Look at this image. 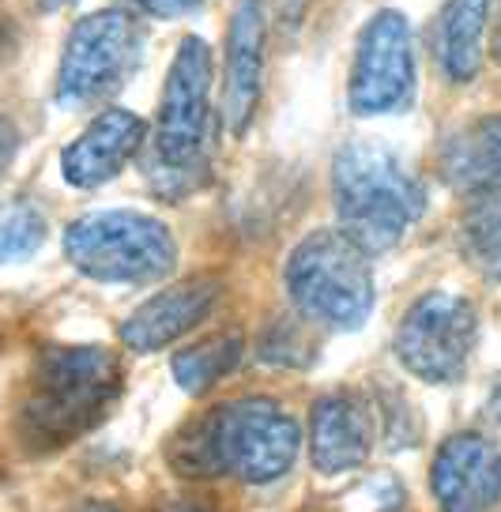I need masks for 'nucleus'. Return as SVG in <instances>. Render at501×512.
<instances>
[{
  "mask_svg": "<svg viewBox=\"0 0 501 512\" xmlns=\"http://www.w3.org/2000/svg\"><path fill=\"white\" fill-rule=\"evenodd\" d=\"M298 448L302 430L279 403L245 396L181 426L166 448V460L185 479L234 475L249 486H268L291 471Z\"/></svg>",
  "mask_w": 501,
  "mask_h": 512,
  "instance_id": "nucleus-1",
  "label": "nucleus"
},
{
  "mask_svg": "<svg viewBox=\"0 0 501 512\" xmlns=\"http://www.w3.org/2000/svg\"><path fill=\"white\" fill-rule=\"evenodd\" d=\"M121 384V362L106 347H46L34 358L19 396V445L34 456H46L80 441L110 415Z\"/></svg>",
  "mask_w": 501,
  "mask_h": 512,
  "instance_id": "nucleus-2",
  "label": "nucleus"
},
{
  "mask_svg": "<svg viewBox=\"0 0 501 512\" xmlns=\"http://www.w3.org/2000/svg\"><path fill=\"white\" fill-rule=\"evenodd\" d=\"M332 200L343 234L366 253H385L426 208L419 177L388 147L347 144L332 162Z\"/></svg>",
  "mask_w": 501,
  "mask_h": 512,
  "instance_id": "nucleus-3",
  "label": "nucleus"
},
{
  "mask_svg": "<svg viewBox=\"0 0 501 512\" xmlns=\"http://www.w3.org/2000/svg\"><path fill=\"white\" fill-rule=\"evenodd\" d=\"M211 117V49L204 38H181L178 57L166 72L147 177L162 200H181L204 177Z\"/></svg>",
  "mask_w": 501,
  "mask_h": 512,
  "instance_id": "nucleus-4",
  "label": "nucleus"
},
{
  "mask_svg": "<svg viewBox=\"0 0 501 512\" xmlns=\"http://www.w3.org/2000/svg\"><path fill=\"white\" fill-rule=\"evenodd\" d=\"M366 249L343 230H317L287 256V294L306 320L336 332H355L373 313V272Z\"/></svg>",
  "mask_w": 501,
  "mask_h": 512,
  "instance_id": "nucleus-5",
  "label": "nucleus"
},
{
  "mask_svg": "<svg viewBox=\"0 0 501 512\" xmlns=\"http://www.w3.org/2000/svg\"><path fill=\"white\" fill-rule=\"evenodd\" d=\"M65 256L98 283H155L178 264V241L140 211H91L68 223Z\"/></svg>",
  "mask_w": 501,
  "mask_h": 512,
  "instance_id": "nucleus-6",
  "label": "nucleus"
},
{
  "mask_svg": "<svg viewBox=\"0 0 501 512\" xmlns=\"http://www.w3.org/2000/svg\"><path fill=\"white\" fill-rule=\"evenodd\" d=\"M144 53L140 23L121 8H102L83 16L65 42L61 72H57V102L87 106L95 98L117 91L129 80Z\"/></svg>",
  "mask_w": 501,
  "mask_h": 512,
  "instance_id": "nucleus-7",
  "label": "nucleus"
},
{
  "mask_svg": "<svg viewBox=\"0 0 501 512\" xmlns=\"http://www.w3.org/2000/svg\"><path fill=\"white\" fill-rule=\"evenodd\" d=\"M475 336H479L475 305L453 290H430L400 320L396 358L419 381L456 384L471 362Z\"/></svg>",
  "mask_w": 501,
  "mask_h": 512,
  "instance_id": "nucleus-8",
  "label": "nucleus"
},
{
  "mask_svg": "<svg viewBox=\"0 0 501 512\" xmlns=\"http://www.w3.org/2000/svg\"><path fill=\"white\" fill-rule=\"evenodd\" d=\"M415 95V38L400 12H377L362 27L351 72V110L358 117L404 110Z\"/></svg>",
  "mask_w": 501,
  "mask_h": 512,
  "instance_id": "nucleus-9",
  "label": "nucleus"
},
{
  "mask_svg": "<svg viewBox=\"0 0 501 512\" xmlns=\"http://www.w3.org/2000/svg\"><path fill=\"white\" fill-rule=\"evenodd\" d=\"M430 490L441 512H490L501 501V448L483 433H453L437 448Z\"/></svg>",
  "mask_w": 501,
  "mask_h": 512,
  "instance_id": "nucleus-10",
  "label": "nucleus"
},
{
  "mask_svg": "<svg viewBox=\"0 0 501 512\" xmlns=\"http://www.w3.org/2000/svg\"><path fill=\"white\" fill-rule=\"evenodd\" d=\"M219 298H223V279L215 275L181 279L174 287L159 290L155 298H147L140 309H132L129 320L121 324V343L140 354L162 351L185 332H193L200 320H208Z\"/></svg>",
  "mask_w": 501,
  "mask_h": 512,
  "instance_id": "nucleus-11",
  "label": "nucleus"
},
{
  "mask_svg": "<svg viewBox=\"0 0 501 512\" xmlns=\"http://www.w3.org/2000/svg\"><path fill=\"white\" fill-rule=\"evenodd\" d=\"M264 46H268V4L238 0L227 34V83H223V121L230 136L253 125L264 83Z\"/></svg>",
  "mask_w": 501,
  "mask_h": 512,
  "instance_id": "nucleus-12",
  "label": "nucleus"
},
{
  "mask_svg": "<svg viewBox=\"0 0 501 512\" xmlns=\"http://www.w3.org/2000/svg\"><path fill=\"white\" fill-rule=\"evenodd\" d=\"M147 128L129 110L98 113L91 125L61 151V174L76 189H98L114 181L144 147Z\"/></svg>",
  "mask_w": 501,
  "mask_h": 512,
  "instance_id": "nucleus-13",
  "label": "nucleus"
},
{
  "mask_svg": "<svg viewBox=\"0 0 501 512\" xmlns=\"http://www.w3.org/2000/svg\"><path fill=\"white\" fill-rule=\"evenodd\" d=\"M373 448V411L362 396L332 392L313 403L309 456L321 475H343L366 464Z\"/></svg>",
  "mask_w": 501,
  "mask_h": 512,
  "instance_id": "nucleus-14",
  "label": "nucleus"
},
{
  "mask_svg": "<svg viewBox=\"0 0 501 512\" xmlns=\"http://www.w3.org/2000/svg\"><path fill=\"white\" fill-rule=\"evenodd\" d=\"M441 170L456 192L501 196V117H483L453 132L441 147Z\"/></svg>",
  "mask_w": 501,
  "mask_h": 512,
  "instance_id": "nucleus-15",
  "label": "nucleus"
},
{
  "mask_svg": "<svg viewBox=\"0 0 501 512\" xmlns=\"http://www.w3.org/2000/svg\"><path fill=\"white\" fill-rule=\"evenodd\" d=\"M490 0H449L437 31V61L453 83H468L483 64V34Z\"/></svg>",
  "mask_w": 501,
  "mask_h": 512,
  "instance_id": "nucleus-16",
  "label": "nucleus"
},
{
  "mask_svg": "<svg viewBox=\"0 0 501 512\" xmlns=\"http://www.w3.org/2000/svg\"><path fill=\"white\" fill-rule=\"evenodd\" d=\"M238 358H242V336L238 332H223V336H208L200 339L196 347L178 351L170 369H174V381L189 396H204L208 388H215L230 369L238 366Z\"/></svg>",
  "mask_w": 501,
  "mask_h": 512,
  "instance_id": "nucleus-17",
  "label": "nucleus"
},
{
  "mask_svg": "<svg viewBox=\"0 0 501 512\" xmlns=\"http://www.w3.org/2000/svg\"><path fill=\"white\" fill-rule=\"evenodd\" d=\"M460 249L479 275L501 283V208H475L460 223Z\"/></svg>",
  "mask_w": 501,
  "mask_h": 512,
  "instance_id": "nucleus-18",
  "label": "nucleus"
},
{
  "mask_svg": "<svg viewBox=\"0 0 501 512\" xmlns=\"http://www.w3.org/2000/svg\"><path fill=\"white\" fill-rule=\"evenodd\" d=\"M46 219L31 204H16L0 215V268L34 256L46 245Z\"/></svg>",
  "mask_w": 501,
  "mask_h": 512,
  "instance_id": "nucleus-19",
  "label": "nucleus"
},
{
  "mask_svg": "<svg viewBox=\"0 0 501 512\" xmlns=\"http://www.w3.org/2000/svg\"><path fill=\"white\" fill-rule=\"evenodd\" d=\"M260 354H264V362H275V366H306L309 362V343L302 339V332L287 324V320H279L268 339L260 343Z\"/></svg>",
  "mask_w": 501,
  "mask_h": 512,
  "instance_id": "nucleus-20",
  "label": "nucleus"
},
{
  "mask_svg": "<svg viewBox=\"0 0 501 512\" xmlns=\"http://www.w3.org/2000/svg\"><path fill=\"white\" fill-rule=\"evenodd\" d=\"M132 8H140L147 16H159V19H174V16H185V12H193L200 8L204 0H129Z\"/></svg>",
  "mask_w": 501,
  "mask_h": 512,
  "instance_id": "nucleus-21",
  "label": "nucleus"
},
{
  "mask_svg": "<svg viewBox=\"0 0 501 512\" xmlns=\"http://www.w3.org/2000/svg\"><path fill=\"white\" fill-rule=\"evenodd\" d=\"M16 151H19V128L8 117H0V177L8 174V166L16 162Z\"/></svg>",
  "mask_w": 501,
  "mask_h": 512,
  "instance_id": "nucleus-22",
  "label": "nucleus"
},
{
  "mask_svg": "<svg viewBox=\"0 0 501 512\" xmlns=\"http://www.w3.org/2000/svg\"><path fill=\"white\" fill-rule=\"evenodd\" d=\"M306 12H309V0H279V27L287 34H294L302 27Z\"/></svg>",
  "mask_w": 501,
  "mask_h": 512,
  "instance_id": "nucleus-23",
  "label": "nucleus"
},
{
  "mask_svg": "<svg viewBox=\"0 0 501 512\" xmlns=\"http://www.w3.org/2000/svg\"><path fill=\"white\" fill-rule=\"evenodd\" d=\"M65 512H121L114 505V501H80V505H72V509H65Z\"/></svg>",
  "mask_w": 501,
  "mask_h": 512,
  "instance_id": "nucleus-24",
  "label": "nucleus"
},
{
  "mask_svg": "<svg viewBox=\"0 0 501 512\" xmlns=\"http://www.w3.org/2000/svg\"><path fill=\"white\" fill-rule=\"evenodd\" d=\"M486 411L494 415V422L501 426V381L494 384V392H490V400H486Z\"/></svg>",
  "mask_w": 501,
  "mask_h": 512,
  "instance_id": "nucleus-25",
  "label": "nucleus"
},
{
  "mask_svg": "<svg viewBox=\"0 0 501 512\" xmlns=\"http://www.w3.org/2000/svg\"><path fill=\"white\" fill-rule=\"evenodd\" d=\"M42 12H57V8H65V4H72V0H34Z\"/></svg>",
  "mask_w": 501,
  "mask_h": 512,
  "instance_id": "nucleus-26",
  "label": "nucleus"
},
{
  "mask_svg": "<svg viewBox=\"0 0 501 512\" xmlns=\"http://www.w3.org/2000/svg\"><path fill=\"white\" fill-rule=\"evenodd\" d=\"M494 61L501 64V12H498V27H494Z\"/></svg>",
  "mask_w": 501,
  "mask_h": 512,
  "instance_id": "nucleus-27",
  "label": "nucleus"
}]
</instances>
